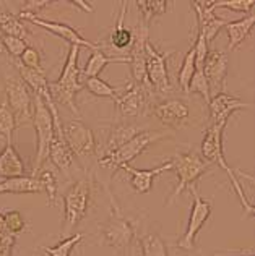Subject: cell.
<instances>
[{
	"instance_id": "obj_1",
	"label": "cell",
	"mask_w": 255,
	"mask_h": 256,
	"mask_svg": "<svg viewBox=\"0 0 255 256\" xmlns=\"http://www.w3.org/2000/svg\"><path fill=\"white\" fill-rule=\"evenodd\" d=\"M106 190L111 201V216L104 224L99 226L101 245L112 248L119 256H135L138 228L135 222L122 212L109 188H106Z\"/></svg>"
},
{
	"instance_id": "obj_2",
	"label": "cell",
	"mask_w": 255,
	"mask_h": 256,
	"mask_svg": "<svg viewBox=\"0 0 255 256\" xmlns=\"http://www.w3.org/2000/svg\"><path fill=\"white\" fill-rule=\"evenodd\" d=\"M78 57H80V47L70 46L59 80L54 83H49L54 104L56 106L62 104L67 109H70L73 114H77V116L80 112L75 102V98H77V94L83 90V82L80 80Z\"/></svg>"
},
{
	"instance_id": "obj_3",
	"label": "cell",
	"mask_w": 255,
	"mask_h": 256,
	"mask_svg": "<svg viewBox=\"0 0 255 256\" xmlns=\"http://www.w3.org/2000/svg\"><path fill=\"white\" fill-rule=\"evenodd\" d=\"M224 128L226 125H210L208 130L203 136L202 141V156L206 162L210 164H216L218 167H221L231 178V185L236 192L237 198L242 204V210L245 211L247 216H253V206L250 203V200L247 198V194L244 192V186L242 184L239 182L237 178V174L234 172V169H231L229 166L226 164V159H224V154H223V133H224Z\"/></svg>"
},
{
	"instance_id": "obj_4",
	"label": "cell",
	"mask_w": 255,
	"mask_h": 256,
	"mask_svg": "<svg viewBox=\"0 0 255 256\" xmlns=\"http://www.w3.org/2000/svg\"><path fill=\"white\" fill-rule=\"evenodd\" d=\"M93 194V172L72 184L64 193V227L60 235L73 234L80 222L88 214Z\"/></svg>"
},
{
	"instance_id": "obj_5",
	"label": "cell",
	"mask_w": 255,
	"mask_h": 256,
	"mask_svg": "<svg viewBox=\"0 0 255 256\" xmlns=\"http://www.w3.org/2000/svg\"><path fill=\"white\" fill-rule=\"evenodd\" d=\"M171 160H172L171 172L177 175V184L174 186V190L171 192L169 198L166 200V203H164L166 206L171 204L172 201H176L182 192L190 190L192 186H195L197 180L200 177H203L211 167L210 162H206V160L193 150L179 151L176 152V156L171 158Z\"/></svg>"
},
{
	"instance_id": "obj_6",
	"label": "cell",
	"mask_w": 255,
	"mask_h": 256,
	"mask_svg": "<svg viewBox=\"0 0 255 256\" xmlns=\"http://www.w3.org/2000/svg\"><path fill=\"white\" fill-rule=\"evenodd\" d=\"M0 76H2L4 83V100L15 117L17 125L30 124L33 117V96L30 88L18 76V73H7L2 70Z\"/></svg>"
},
{
	"instance_id": "obj_7",
	"label": "cell",
	"mask_w": 255,
	"mask_h": 256,
	"mask_svg": "<svg viewBox=\"0 0 255 256\" xmlns=\"http://www.w3.org/2000/svg\"><path fill=\"white\" fill-rule=\"evenodd\" d=\"M166 133L161 132H142L140 134H137L135 138L130 140L129 143H125L122 148H119L117 151H114L107 156L99 158L98 164L106 170L112 172V177L119 169H122L124 166H130V162L135 158H138L146 148H150L151 144H154L156 141L166 138Z\"/></svg>"
},
{
	"instance_id": "obj_8",
	"label": "cell",
	"mask_w": 255,
	"mask_h": 256,
	"mask_svg": "<svg viewBox=\"0 0 255 256\" xmlns=\"http://www.w3.org/2000/svg\"><path fill=\"white\" fill-rule=\"evenodd\" d=\"M190 193L193 196V203L190 208L189 220H187V227L180 238L174 244V246L184 252H195L197 250V235L202 230V227L206 224L208 218L211 216V201L205 200L202 194L198 193L197 186L190 188Z\"/></svg>"
},
{
	"instance_id": "obj_9",
	"label": "cell",
	"mask_w": 255,
	"mask_h": 256,
	"mask_svg": "<svg viewBox=\"0 0 255 256\" xmlns=\"http://www.w3.org/2000/svg\"><path fill=\"white\" fill-rule=\"evenodd\" d=\"M33 107H35V110H33L31 122L35 125L36 138H38L36 159H35V166H33V177H35L36 172L41 169V166L48 160L49 146H51V140L54 133V122H52V116L49 109L46 107L41 98L35 96V99H33Z\"/></svg>"
},
{
	"instance_id": "obj_10",
	"label": "cell",
	"mask_w": 255,
	"mask_h": 256,
	"mask_svg": "<svg viewBox=\"0 0 255 256\" xmlns=\"http://www.w3.org/2000/svg\"><path fill=\"white\" fill-rule=\"evenodd\" d=\"M171 52H163L154 46L150 39L145 44V68L148 84L156 92H169L172 91V83L167 72V58L171 57Z\"/></svg>"
},
{
	"instance_id": "obj_11",
	"label": "cell",
	"mask_w": 255,
	"mask_h": 256,
	"mask_svg": "<svg viewBox=\"0 0 255 256\" xmlns=\"http://www.w3.org/2000/svg\"><path fill=\"white\" fill-rule=\"evenodd\" d=\"M64 138L67 146L70 148L75 159L85 160L93 158L98 152V143L95 133L80 120H70L62 125Z\"/></svg>"
},
{
	"instance_id": "obj_12",
	"label": "cell",
	"mask_w": 255,
	"mask_h": 256,
	"mask_svg": "<svg viewBox=\"0 0 255 256\" xmlns=\"http://www.w3.org/2000/svg\"><path fill=\"white\" fill-rule=\"evenodd\" d=\"M148 28L142 20L137 23V26L132 31V44L129 47V65H130V75L132 83L138 86L151 88L146 80V68H145V44L148 41Z\"/></svg>"
},
{
	"instance_id": "obj_13",
	"label": "cell",
	"mask_w": 255,
	"mask_h": 256,
	"mask_svg": "<svg viewBox=\"0 0 255 256\" xmlns=\"http://www.w3.org/2000/svg\"><path fill=\"white\" fill-rule=\"evenodd\" d=\"M150 91H151V88L138 86L135 83L129 82L124 86V90L120 91L117 99L114 100V102H116L117 114L124 118L142 117L150 102V98H151Z\"/></svg>"
},
{
	"instance_id": "obj_14",
	"label": "cell",
	"mask_w": 255,
	"mask_h": 256,
	"mask_svg": "<svg viewBox=\"0 0 255 256\" xmlns=\"http://www.w3.org/2000/svg\"><path fill=\"white\" fill-rule=\"evenodd\" d=\"M20 20H26L33 24L39 26L46 31L52 32V34L59 36L60 39H64L70 46H77V47H86L90 50H98V49H103V44L101 42H91L88 39H85L80 32L73 28V26L62 23V22H52V20H44L38 15H31V13H25V12H20L18 15Z\"/></svg>"
},
{
	"instance_id": "obj_15",
	"label": "cell",
	"mask_w": 255,
	"mask_h": 256,
	"mask_svg": "<svg viewBox=\"0 0 255 256\" xmlns=\"http://www.w3.org/2000/svg\"><path fill=\"white\" fill-rule=\"evenodd\" d=\"M52 122H54V133L49 146V160L51 164L56 167L57 170H60L67 178H72V170L77 166V159L73 156V152L70 151V148L67 146L64 132H62V122H60L59 112L51 114Z\"/></svg>"
},
{
	"instance_id": "obj_16",
	"label": "cell",
	"mask_w": 255,
	"mask_h": 256,
	"mask_svg": "<svg viewBox=\"0 0 255 256\" xmlns=\"http://www.w3.org/2000/svg\"><path fill=\"white\" fill-rule=\"evenodd\" d=\"M229 57L224 50H210L203 64V75L210 84V91L214 94L224 92Z\"/></svg>"
},
{
	"instance_id": "obj_17",
	"label": "cell",
	"mask_w": 255,
	"mask_h": 256,
	"mask_svg": "<svg viewBox=\"0 0 255 256\" xmlns=\"http://www.w3.org/2000/svg\"><path fill=\"white\" fill-rule=\"evenodd\" d=\"M153 114L164 126L177 130L189 120L190 110L185 100L179 98H169L154 106Z\"/></svg>"
},
{
	"instance_id": "obj_18",
	"label": "cell",
	"mask_w": 255,
	"mask_h": 256,
	"mask_svg": "<svg viewBox=\"0 0 255 256\" xmlns=\"http://www.w3.org/2000/svg\"><path fill=\"white\" fill-rule=\"evenodd\" d=\"M249 107H250L249 102H244L242 99L232 96L229 92L214 94V96H211L210 102H208L210 125H226L234 112L240 109H249Z\"/></svg>"
},
{
	"instance_id": "obj_19",
	"label": "cell",
	"mask_w": 255,
	"mask_h": 256,
	"mask_svg": "<svg viewBox=\"0 0 255 256\" xmlns=\"http://www.w3.org/2000/svg\"><path fill=\"white\" fill-rule=\"evenodd\" d=\"M192 8L195 10L197 15V31L202 32L205 41L210 44L219 34V31L226 26L227 20L216 16L213 8V2H200V0H195V2H192Z\"/></svg>"
},
{
	"instance_id": "obj_20",
	"label": "cell",
	"mask_w": 255,
	"mask_h": 256,
	"mask_svg": "<svg viewBox=\"0 0 255 256\" xmlns=\"http://www.w3.org/2000/svg\"><path fill=\"white\" fill-rule=\"evenodd\" d=\"M171 167H172V160L167 159L166 162L153 167V169H133L132 166H124L122 170L129 174V182L133 192L137 194H146L148 192H151L154 178L163 172L171 170Z\"/></svg>"
},
{
	"instance_id": "obj_21",
	"label": "cell",
	"mask_w": 255,
	"mask_h": 256,
	"mask_svg": "<svg viewBox=\"0 0 255 256\" xmlns=\"http://www.w3.org/2000/svg\"><path fill=\"white\" fill-rule=\"evenodd\" d=\"M142 132H143L142 128L132 122H120V124L112 125L109 128V133H107L106 143L103 148V156H107V154L117 151L119 148H122L125 143H129L130 140H133Z\"/></svg>"
},
{
	"instance_id": "obj_22",
	"label": "cell",
	"mask_w": 255,
	"mask_h": 256,
	"mask_svg": "<svg viewBox=\"0 0 255 256\" xmlns=\"http://www.w3.org/2000/svg\"><path fill=\"white\" fill-rule=\"evenodd\" d=\"M129 2H122L119 4V16H117V22L116 24L112 26V31L109 32V36H107V41L106 42H101L103 47H114V49L117 50H124L127 49L129 50V47L132 44V31L125 28V13H127V8H129Z\"/></svg>"
},
{
	"instance_id": "obj_23",
	"label": "cell",
	"mask_w": 255,
	"mask_h": 256,
	"mask_svg": "<svg viewBox=\"0 0 255 256\" xmlns=\"http://www.w3.org/2000/svg\"><path fill=\"white\" fill-rule=\"evenodd\" d=\"M26 167L20 152L17 151L15 144H5V148L0 151V178H17L25 177Z\"/></svg>"
},
{
	"instance_id": "obj_24",
	"label": "cell",
	"mask_w": 255,
	"mask_h": 256,
	"mask_svg": "<svg viewBox=\"0 0 255 256\" xmlns=\"http://www.w3.org/2000/svg\"><path fill=\"white\" fill-rule=\"evenodd\" d=\"M109 64H127L129 65V57L127 56H106L103 49L91 50V56L85 66L80 70V76L85 78H95L101 75V72L106 68V65Z\"/></svg>"
},
{
	"instance_id": "obj_25",
	"label": "cell",
	"mask_w": 255,
	"mask_h": 256,
	"mask_svg": "<svg viewBox=\"0 0 255 256\" xmlns=\"http://www.w3.org/2000/svg\"><path fill=\"white\" fill-rule=\"evenodd\" d=\"M253 23H255V16L253 15H247L240 20H234V22H227L226 23V32H227V38H229V42H227V49L224 50L226 54L231 52L234 49L242 44L247 36L250 34V31L253 28Z\"/></svg>"
},
{
	"instance_id": "obj_26",
	"label": "cell",
	"mask_w": 255,
	"mask_h": 256,
	"mask_svg": "<svg viewBox=\"0 0 255 256\" xmlns=\"http://www.w3.org/2000/svg\"><path fill=\"white\" fill-rule=\"evenodd\" d=\"M0 34L15 36L23 39L26 42H28V36H30V31L26 30V26L18 18V15H15L9 8H5L2 4H0Z\"/></svg>"
},
{
	"instance_id": "obj_27",
	"label": "cell",
	"mask_w": 255,
	"mask_h": 256,
	"mask_svg": "<svg viewBox=\"0 0 255 256\" xmlns=\"http://www.w3.org/2000/svg\"><path fill=\"white\" fill-rule=\"evenodd\" d=\"M41 192H43L41 184H39L38 178L33 177V175L0 180V194L2 193L22 194V193H41Z\"/></svg>"
},
{
	"instance_id": "obj_28",
	"label": "cell",
	"mask_w": 255,
	"mask_h": 256,
	"mask_svg": "<svg viewBox=\"0 0 255 256\" xmlns=\"http://www.w3.org/2000/svg\"><path fill=\"white\" fill-rule=\"evenodd\" d=\"M138 256H169L164 238L158 232H146L142 238L137 240Z\"/></svg>"
},
{
	"instance_id": "obj_29",
	"label": "cell",
	"mask_w": 255,
	"mask_h": 256,
	"mask_svg": "<svg viewBox=\"0 0 255 256\" xmlns=\"http://www.w3.org/2000/svg\"><path fill=\"white\" fill-rule=\"evenodd\" d=\"M35 177L38 178L39 184H41L43 192H46V194H48V204L52 206L56 203L57 192H59V180H57L56 167L46 160V162L41 166V169L36 172Z\"/></svg>"
},
{
	"instance_id": "obj_30",
	"label": "cell",
	"mask_w": 255,
	"mask_h": 256,
	"mask_svg": "<svg viewBox=\"0 0 255 256\" xmlns=\"http://www.w3.org/2000/svg\"><path fill=\"white\" fill-rule=\"evenodd\" d=\"M83 88H86L93 96L96 98H107L116 100L120 91L124 90V86H111L107 82H104L103 78L95 76V78H86L83 80Z\"/></svg>"
},
{
	"instance_id": "obj_31",
	"label": "cell",
	"mask_w": 255,
	"mask_h": 256,
	"mask_svg": "<svg viewBox=\"0 0 255 256\" xmlns=\"http://www.w3.org/2000/svg\"><path fill=\"white\" fill-rule=\"evenodd\" d=\"M195 73V49H193V44L190 46V49L185 52V56L182 58V64H180V68L177 73V84L184 92L189 94V83Z\"/></svg>"
},
{
	"instance_id": "obj_32",
	"label": "cell",
	"mask_w": 255,
	"mask_h": 256,
	"mask_svg": "<svg viewBox=\"0 0 255 256\" xmlns=\"http://www.w3.org/2000/svg\"><path fill=\"white\" fill-rule=\"evenodd\" d=\"M135 5H137V8L142 12V22L146 26H150L153 18L164 15L171 4L164 2V0H140Z\"/></svg>"
},
{
	"instance_id": "obj_33",
	"label": "cell",
	"mask_w": 255,
	"mask_h": 256,
	"mask_svg": "<svg viewBox=\"0 0 255 256\" xmlns=\"http://www.w3.org/2000/svg\"><path fill=\"white\" fill-rule=\"evenodd\" d=\"M83 240V234H72L54 246H41L44 256H70L75 246Z\"/></svg>"
},
{
	"instance_id": "obj_34",
	"label": "cell",
	"mask_w": 255,
	"mask_h": 256,
	"mask_svg": "<svg viewBox=\"0 0 255 256\" xmlns=\"http://www.w3.org/2000/svg\"><path fill=\"white\" fill-rule=\"evenodd\" d=\"M17 126H18L17 120L13 117L12 110L9 109L5 100H2V102H0V136H4L7 140V144L13 143Z\"/></svg>"
},
{
	"instance_id": "obj_35",
	"label": "cell",
	"mask_w": 255,
	"mask_h": 256,
	"mask_svg": "<svg viewBox=\"0 0 255 256\" xmlns=\"http://www.w3.org/2000/svg\"><path fill=\"white\" fill-rule=\"evenodd\" d=\"M17 60H18V62L25 66V68L44 73L41 52H39L35 46H28V47H26L25 52H23L22 56H20V58H17Z\"/></svg>"
},
{
	"instance_id": "obj_36",
	"label": "cell",
	"mask_w": 255,
	"mask_h": 256,
	"mask_svg": "<svg viewBox=\"0 0 255 256\" xmlns=\"http://www.w3.org/2000/svg\"><path fill=\"white\" fill-rule=\"evenodd\" d=\"M2 220H4V226H5L7 230L13 235L23 234L26 228H28V224H26L23 214L18 210H13V211L2 214Z\"/></svg>"
},
{
	"instance_id": "obj_37",
	"label": "cell",
	"mask_w": 255,
	"mask_h": 256,
	"mask_svg": "<svg viewBox=\"0 0 255 256\" xmlns=\"http://www.w3.org/2000/svg\"><path fill=\"white\" fill-rule=\"evenodd\" d=\"M189 92H197L200 94V96L203 98V100L206 102H210L211 99V91H210V84H208L206 78L203 75V70H195V73H193V76L190 80L189 83Z\"/></svg>"
},
{
	"instance_id": "obj_38",
	"label": "cell",
	"mask_w": 255,
	"mask_h": 256,
	"mask_svg": "<svg viewBox=\"0 0 255 256\" xmlns=\"http://www.w3.org/2000/svg\"><path fill=\"white\" fill-rule=\"evenodd\" d=\"M0 44H2L4 50L9 52L12 58H20V56L25 52V49L30 44L23 41V39L15 38V36H7V34H0Z\"/></svg>"
},
{
	"instance_id": "obj_39",
	"label": "cell",
	"mask_w": 255,
	"mask_h": 256,
	"mask_svg": "<svg viewBox=\"0 0 255 256\" xmlns=\"http://www.w3.org/2000/svg\"><path fill=\"white\" fill-rule=\"evenodd\" d=\"M253 0H232V2H213V8H227L237 13H245V15H252Z\"/></svg>"
},
{
	"instance_id": "obj_40",
	"label": "cell",
	"mask_w": 255,
	"mask_h": 256,
	"mask_svg": "<svg viewBox=\"0 0 255 256\" xmlns=\"http://www.w3.org/2000/svg\"><path fill=\"white\" fill-rule=\"evenodd\" d=\"M15 242H17V235L10 234L5 228L2 220V212H0V256H12Z\"/></svg>"
},
{
	"instance_id": "obj_41",
	"label": "cell",
	"mask_w": 255,
	"mask_h": 256,
	"mask_svg": "<svg viewBox=\"0 0 255 256\" xmlns=\"http://www.w3.org/2000/svg\"><path fill=\"white\" fill-rule=\"evenodd\" d=\"M72 5H75V6H80L83 12H88V13H91L93 12V6L91 5H88V4H82V0H75V2H72Z\"/></svg>"
},
{
	"instance_id": "obj_42",
	"label": "cell",
	"mask_w": 255,
	"mask_h": 256,
	"mask_svg": "<svg viewBox=\"0 0 255 256\" xmlns=\"http://www.w3.org/2000/svg\"><path fill=\"white\" fill-rule=\"evenodd\" d=\"M226 256H229V254H226ZM237 256H253V252H252V248H250V250L247 252V254H244L242 252H239V253H237Z\"/></svg>"
},
{
	"instance_id": "obj_43",
	"label": "cell",
	"mask_w": 255,
	"mask_h": 256,
	"mask_svg": "<svg viewBox=\"0 0 255 256\" xmlns=\"http://www.w3.org/2000/svg\"><path fill=\"white\" fill-rule=\"evenodd\" d=\"M5 50H4V47H2V44H0V54H4Z\"/></svg>"
}]
</instances>
